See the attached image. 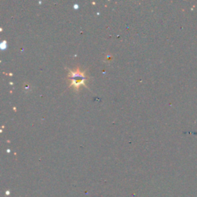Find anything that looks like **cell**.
<instances>
[{
  "label": "cell",
  "mask_w": 197,
  "mask_h": 197,
  "mask_svg": "<svg viewBox=\"0 0 197 197\" xmlns=\"http://www.w3.org/2000/svg\"><path fill=\"white\" fill-rule=\"evenodd\" d=\"M71 76H72V85L75 87H79V86L81 84H84L85 78H84V74L79 72V70L78 69L77 72H72Z\"/></svg>",
  "instance_id": "obj_1"
}]
</instances>
